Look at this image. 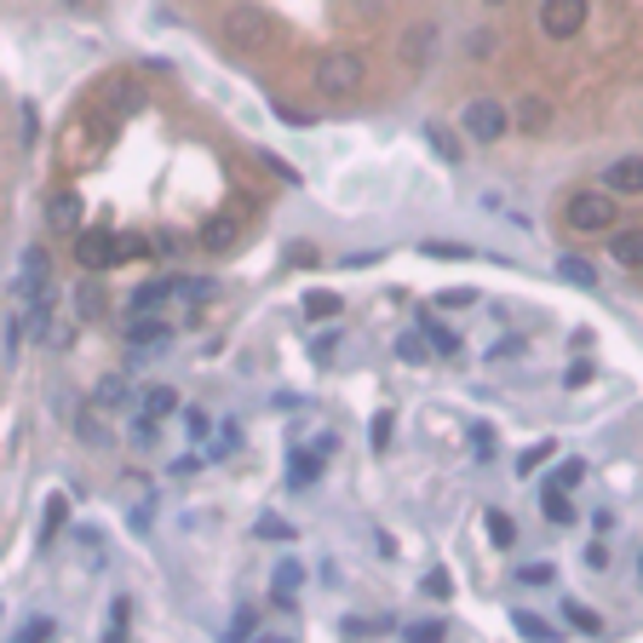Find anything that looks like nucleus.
Segmentation results:
<instances>
[{"instance_id": "f257e3e1", "label": "nucleus", "mask_w": 643, "mask_h": 643, "mask_svg": "<svg viewBox=\"0 0 643 643\" xmlns=\"http://www.w3.org/2000/svg\"><path fill=\"white\" fill-rule=\"evenodd\" d=\"M362 81H368L362 52L333 47V52H322V58H317V92H322V98H356V92H362Z\"/></svg>"}, {"instance_id": "f03ea898", "label": "nucleus", "mask_w": 643, "mask_h": 643, "mask_svg": "<svg viewBox=\"0 0 643 643\" xmlns=\"http://www.w3.org/2000/svg\"><path fill=\"white\" fill-rule=\"evenodd\" d=\"M615 201L621 195H609V190H574L563 201V224L581 230V235H609V230H615V219H621Z\"/></svg>"}, {"instance_id": "7ed1b4c3", "label": "nucleus", "mask_w": 643, "mask_h": 643, "mask_svg": "<svg viewBox=\"0 0 643 643\" xmlns=\"http://www.w3.org/2000/svg\"><path fill=\"white\" fill-rule=\"evenodd\" d=\"M224 47L259 58V52L277 47V23H270V12H259V7H230L224 12Z\"/></svg>"}, {"instance_id": "20e7f679", "label": "nucleus", "mask_w": 643, "mask_h": 643, "mask_svg": "<svg viewBox=\"0 0 643 643\" xmlns=\"http://www.w3.org/2000/svg\"><path fill=\"white\" fill-rule=\"evenodd\" d=\"M460 127H465L471 144H500L505 132H512V110H505L500 98H471L460 110Z\"/></svg>"}, {"instance_id": "39448f33", "label": "nucleus", "mask_w": 643, "mask_h": 643, "mask_svg": "<svg viewBox=\"0 0 643 643\" xmlns=\"http://www.w3.org/2000/svg\"><path fill=\"white\" fill-rule=\"evenodd\" d=\"M592 18V0H540V36L546 41H574Z\"/></svg>"}, {"instance_id": "423d86ee", "label": "nucleus", "mask_w": 643, "mask_h": 643, "mask_svg": "<svg viewBox=\"0 0 643 643\" xmlns=\"http://www.w3.org/2000/svg\"><path fill=\"white\" fill-rule=\"evenodd\" d=\"M92 104L110 110V115H132V110H144V92H139V81H132V76H104V81H98V92H92Z\"/></svg>"}, {"instance_id": "0eeeda50", "label": "nucleus", "mask_w": 643, "mask_h": 643, "mask_svg": "<svg viewBox=\"0 0 643 643\" xmlns=\"http://www.w3.org/2000/svg\"><path fill=\"white\" fill-rule=\"evenodd\" d=\"M76 259H81V270H110L115 264V230H76Z\"/></svg>"}, {"instance_id": "6e6552de", "label": "nucleus", "mask_w": 643, "mask_h": 643, "mask_svg": "<svg viewBox=\"0 0 643 643\" xmlns=\"http://www.w3.org/2000/svg\"><path fill=\"white\" fill-rule=\"evenodd\" d=\"M603 190L609 195H643V155H621L603 167Z\"/></svg>"}, {"instance_id": "1a4fd4ad", "label": "nucleus", "mask_w": 643, "mask_h": 643, "mask_svg": "<svg viewBox=\"0 0 643 643\" xmlns=\"http://www.w3.org/2000/svg\"><path fill=\"white\" fill-rule=\"evenodd\" d=\"M512 127H518V132H529V139H540V132H552V104H546L540 92L518 98V104H512Z\"/></svg>"}, {"instance_id": "9d476101", "label": "nucleus", "mask_w": 643, "mask_h": 643, "mask_svg": "<svg viewBox=\"0 0 643 643\" xmlns=\"http://www.w3.org/2000/svg\"><path fill=\"white\" fill-rule=\"evenodd\" d=\"M396 58L409 63V70H425V63L436 58V23H414L409 36H402V47H396Z\"/></svg>"}, {"instance_id": "9b49d317", "label": "nucleus", "mask_w": 643, "mask_h": 643, "mask_svg": "<svg viewBox=\"0 0 643 643\" xmlns=\"http://www.w3.org/2000/svg\"><path fill=\"white\" fill-rule=\"evenodd\" d=\"M47 224L63 230V235H76V230H81V195H76V190H58V195L47 201Z\"/></svg>"}, {"instance_id": "f8f14e48", "label": "nucleus", "mask_w": 643, "mask_h": 643, "mask_svg": "<svg viewBox=\"0 0 643 643\" xmlns=\"http://www.w3.org/2000/svg\"><path fill=\"white\" fill-rule=\"evenodd\" d=\"M609 259H615V264H626V270H643V224H632V230H615V235H609Z\"/></svg>"}, {"instance_id": "ddd939ff", "label": "nucleus", "mask_w": 643, "mask_h": 643, "mask_svg": "<svg viewBox=\"0 0 643 643\" xmlns=\"http://www.w3.org/2000/svg\"><path fill=\"white\" fill-rule=\"evenodd\" d=\"M414 328H420V333H425V345H431V351H436V356H460V333H454V328H449V322H436V317H431V311H425V317H420V322H414Z\"/></svg>"}, {"instance_id": "4468645a", "label": "nucleus", "mask_w": 643, "mask_h": 643, "mask_svg": "<svg viewBox=\"0 0 643 643\" xmlns=\"http://www.w3.org/2000/svg\"><path fill=\"white\" fill-rule=\"evenodd\" d=\"M299 581H304V569H299L293 557H288V563H277V574H270V603H277V609H293Z\"/></svg>"}, {"instance_id": "2eb2a0df", "label": "nucleus", "mask_w": 643, "mask_h": 643, "mask_svg": "<svg viewBox=\"0 0 643 643\" xmlns=\"http://www.w3.org/2000/svg\"><path fill=\"white\" fill-rule=\"evenodd\" d=\"M322 460H328V454H317V449H293V460H288V483H293V489H311V483L322 478Z\"/></svg>"}, {"instance_id": "dca6fc26", "label": "nucleus", "mask_w": 643, "mask_h": 643, "mask_svg": "<svg viewBox=\"0 0 643 643\" xmlns=\"http://www.w3.org/2000/svg\"><path fill=\"white\" fill-rule=\"evenodd\" d=\"M512 626H518V637H529V643H557V637H563L552 621H540L534 609H512Z\"/></svg>"}, {"instance_id": "f3484780", "label": "nucleus", "mask_w": 643, "mask_h": 643, "mask_svg": "<svg viewBox=\"0 0 643 643\" xmlns=\"http://www.w3.org/2000/svg\"><path fill=\"white\" fill-rule=\"evenodd\" d=\"M540 512H546V523H552V529H569V523H574V505H569V494H563V489H552V483L540 489Z\"/></svg>"}, {"instance_id": "a211bd4d", "label": "nucleus", "mask_w": 643, "mask_h": 643, "mask_svg": "<svg viewBox=\"0 0 643 643\" xmlns=\"http://www.w3.org/2000/svg\"><path fill=\"white\" fill-rule=\"evenodd\" d=\"M235 235H242V230H235V219H208V224H201V248L230 253V248H235Z\"/></svg>"}, {"instance_id": "6ab92c4d", "label": "nucleus", "mask_w": 643, "mask_h": 643, "mask_svg": "<svg viewBox=\"0 0 643 643\" xmlns=\"http://www.w3.org/2000/svg\"><path fill=\"white\" fill-rule=\"evenodd\" d=\"M76 317H81V322L104 317V288H98V277H87V282L76 288Z\"/></svg>"}, {"instance_id": "aec40b11", "label": "nucleus", "mask_w": 643, "mask_h": 643, "mask_svg": "<svg viewBox=\"0 0 643 643\" xmlns=\"http://www.w3.org/2000/svg\"><path fill=\"white\" fill-rule=\"evenodd\" d=\"M167 293H173V282H144L139 293H132V317H155L167 304Z\"/></svg>"}, {"instance_id": "412c9836", "label": "nucleus", "mask_w": 643, "mask_h": 643, "mask_svg": "<svg viewBox=\"0 0 643 643\" xmlns=\"http://www.w3.org/2000/svg\"><path fill=\"white\" fill-rule=\"evenodd\" d=\"M63 518H70V500L52 494V500H47V512H41V546H52V540L63 534Z\"/></svg>"}, {"instance_id": "4be33fe9", "label": "nucleus", "mask_w": 643, "mask_h": 643, "mask_svg": "<svg viewBox=\"0 0 643 643\" xmlns=\"http://www.w3.org/2000/svg\"><path fill=\"white\" fill-rule=\"evenodd\" d=\"M76 436H81L87 449H104V443H110V425L98 420V409H81V420H76Z\"/></svg>"}, {"instance_id": "5701e85b", "label": "nucleus", "mask_w": 643, "mask_h": 643, "mask_svg": "<svg viewBox=\"0 0 643 643\" xmlns=\"http://www.w3.org/2000/svg\"><path fill=\"white\" fill-rule=\"evenodd\" d=\"M333 7H340V18H345V23H380L385 0H333Z\"/></svg>"}, {"instance_id": "b1692460", "label": "nucleus", "mask_w": 643, "mask_h": 643, "mask_svg": "<svg viewBox=\"0 0 643 643\" xmlns=\"http://www.w3.org/2000/svg\"><path fill=\"white\" fill-rule=\"evenodd\" d=\"M557 277H563V282H574V288H597V270H592L586 259H574V253H563V259H557Z\"/></svg>"}, {"instance_id": "393cba45", "label": "nucleus", "mask_w": 643, "mask_h": 643, "mask_svg": "<svg viewBox=\"0 0 643 643\" xmlns=\"http://www.w3.org/2000/svg\"><path fill=\"white\" fill-rule=\"evenodd\" d=\"M425 144H431L436 155H443V161H460V139H454V132H449L443 121H425Z\"/></svg>"}, {"instance_id": "a878e982", "label": "nucleus", "mask_w": 643, "mask_h": 643, "mask_svg": "<svg viewBox=\"0 0 643 643\" xmlns=\"http://www.w3.org/2000/svg\"><path fill=\"white\" fill-rule=\"evenodd\" d=\"M489 540H494V546L505 552V546H512V540H518V523H512V512H500V505H489Z\"/></svg>"}, {"instance_id": "bb28decb", "label": "nucleus", "mask_w": 643, "mask_h": 643, "mask_svg": "<svg viewBox=\"0 0 643 643\" xmlns=\"http://www.w3.org/2000/svg\"><path fill=\"white\" fill-rule=\"evenodd\" d=\"M563 621H569L574 632H586V637H597V632H603V621L592 615V609H586L581 597H569V603H563Z\"/></svg>"}, {"instance_id": "cd10ccee", "label": "nucleus", "mask_w": 643, "mask_h": 643, "mask_svg": "<svg viewBox=\"0 0 643 643\" xmlns=\"http://www.w3.org/2000/svg\"><path fill=\"white\" fill-rule=\"evenodd\" d=\"M304 317H311V322H322V317H340V293H322V288H311V293H304Z\"/></svg>"}, {"instance_id": "c85d7f7f", "label": "nucleus", "mask_w": 643, "mask_h": 643, "mask_svg": "<svg viewBox=\"0 0 643 643\" xmlns=\"http://www.w3.org/2000/svg\"><path fill=\"white\" fill-rule=\"evenodd\" d=\"M132 345H161L167 340V322H155V317H132V333H127Z\"/></svg>"}, {"instance_id": "c756f323", "label": "nucleus", "mask_w": 643, "mask_h": 643, "mask_svg": "<svg viewBox=\"0 0 643 643\" xmlns=\"http://www.w3.org/2000/svg\"><path fill=\"white\" fill-rule=\"evenodd\" d=\"M127 621H132V597H115V603H110V637H104V643H132V637H127Z\"/></svg>"}, {"instance_id": "7c9ffc66", "label": "nucleus", "mask_w": 643, "mask_h": 643, "mask_svg": "<svg viewBox=\"0 0 643 643\" xmlns=\"http://www.w3.org/2000/svg\"><path fill=\"white\" fill-rule=\"evenodd\" d=\"M581 478H586V460H557V471H552V489H581Z\"/></svg>"}, {"instance_id": "2f4dec72", "label": "nucleus", "mask_w": 643, "mask_h": 643, "mask_svg": "<svg viewBox=\"0 0 643 643\" xmlns=\"http://www.w3.org/2000/svg\"><path fill=\"white\" fill-rule=\"evenodd\" d=\"M179 409V396L173 391H167V385H155V391H144V414L150 420H167V414H173Z\"/></svg>"}, {"instance_id": "473e14b6", "label": "nucleus", "mask_w": 643, "mask_h": 643, "mask_svg": "<svg viewBox=\"0 0 643 643\" xmlns=\"http://www.w3.org/2000/svg\"><path fill=\"white\" fill-rule=\"evenodd\" d=\"M396 356L420 368V362L431 356V345H425V333H420V328H414V333H402V340H396Z\"/></svg>"}, {"instance_id": "72a5a7b5", "label": "nucleus", "mask_w": 643, "mask_h": 643, "mask_svg": "<svg viewBox=\"0 0 643 643\" xmlns=\"http://www.w3.org/2000/svg\"><path fill=\"white\" fill-rule=\"evenodd\" d=\"M150 253V235H115V264H127V259H144Z\"/></svg>"}, {"instance_id": "f704fd0d", "label": "nucleus", "mask_w": 643, "mask_h": 643, "mask_svg": "<svg viewBox=\"0 0 643 643\" xmlns=\"http://www.w3.org/2000/svg\"><path fill=\"white\" fill-rule=\"evenodd\" d=\"M121 402H127V380L110 374L104 385H98V409H121Z\"/></svg>"}, {"instance_id": "c9c22d12", "label": "nucleus", "mask_w": 643, "mask_h": 643, "mask_svg": "<svg viewBox=\"0 0 643 643\" xmlns=\"http://www.w3.org/2000/svg\"><path fill=\"white\" fill-rule=\"evenodd\" d=\"M518 581H523V586H552V581H557V569H552V563H523V569H518Z\"/></svg>"}, {"instance_id": "e433bc0d", "label": "nucleus", "mask_w": 643, "mask_h": 643, "mask_svg": "<svg viewBox=\"0 0 643 643\" xmlns=\"http://www.w3.org/2000/svg\"><path fill=\"white\" fill-rule=\"evenodd\" d=\"M436 304H443V311H465V304H478V288H443Z\"/></svg>"}, {"instance_id": "4c0bfd02", "label": "nucleus", "mask_w": 643, "mask_h": 643, "mask_svg": "<svg viewBox=\"0 0 643 643\" xmlns=\"http://www.w3.org/2000/svg\"><path fill=\"white\" fill-rule=\"evenodd\" d=\"M52 632H58V626H52L47 615H36V621H29V626L12 637V643H52Z\"/></svg>"}, {"instance_id": "58836bf2", "label": "nucleus", "mask_w": 643, "mask_h": 643, "mask_svg": "<svg viewBox=\"0 0 643 643\" xmlns=\"http://www.w3.org/2000/svg\"><path fill=\"white\" fill-rule=\"evenodd\" d=\"M546 460H552V443H534V449H523V454H518V478H529V471H534V465H546Z\"/></svg>"}, {"instance_id": "ea45409f", "label": "nucleus", "mask_w": 643, "mask_h": 643, "mask_svg": "<svg viewBox=\"0 0 643 643\" xmlns=\"http://www.w3.org/2000/svg\"><path fill=\"white\" fill-rule=\"evenodd\" d=\"M155 436H161V420H150V414H139V420H132V443H139V449H150Z\"/></svg>"}, {"instance_id": "a19ab883", "label": "nucleus", "mask_w": 643, "mask_h": 643, "mask_svg": "<svg viewBox=\"0 0 643 643\" xmlns=\"http://www.w3.org/2000/svg\"><path fill=\"white\" fill-rule=\"evenodd\" d=\"M409 643H443V621H420V626H409Z\"/></svg>"}, {"instance_id": "79ce46f5", "label": "nucleus", "mask_w": 643, "mask_h": 643, "mask_svg": "<svg viewBox=\"0 0 643 643\" xmlns=\"http://www.w3.org/2000/svg\"><path fill=\"white\" fill-rule=\"evenodd\" d=\"M592 374H597V368H592V362L581 356V362L569 368V380H563V385H569V391H581V385H592Z\"/></svg>"}, {"instance_id": "37998d69", "label": "nucleus", "mask_w": 643, "mask_h": 643, "mask_svg": "<svg viewBox=\"0 0 643 643\" xmlns=\"http://www.w3.org/2000/svg\"><path fill=\"white\" fill-rule=\"evenodd\" d=\"M208 425H213V420H208V414H201V409H184V431L195 436V443H201V436H208Z\"/></svg>"}, {"instance_id": "c03bdc74", "label": "nucleus", "mask_w": 643, "mask_h": 643, "mask_svg": "<svg viewBox=\"0 0 643 643\" xmlns=\"http://www.w3.org/2000/svg\"><path fill=\"white\" fill-rule=\"evenodd\" d=\"M425 253H431V259H465L471 248H454V242H425Z\"/></svg>"}, {"instance_id": "a18cd8bd", "label": "nucleus", "mask_w": 643, "mask_h": 643, "mask_svg": "<svg viewBox=\"0 0 643 643\" xmlns=\"http://www.w3.org/2000/svg\"><path fill=\"white\" fill-rule=\"evenodd\" d=\"M586 569H592V574H603V569H609V552H603V540H592V546H586Z\"/></svg>"}, {"instance_id": "49530a36", "label": "nucleus", "mask_w": 643, "mask_h": 643, "mask_svg": "<svg viewBox=\"0 0 643 643\" xmlns=\"http://www.w3.org/2000/svg\"><path fill=\"white\" fill-rule=\"evenodd\" d=\"M259 534H264V540H293V529H288V523H277V518H264V523H259Z\"/></svg>"}, {"instance_id": "de8ad7c7", "label": "nucleus", "mask_w": 643, "mask_h": 643, "mask_svg": "<svg viewBox=\"0 0 643 643\" xmlns=\"http://www.w3.org/2000/svg\"><path fill=\"white\" fill-rule=\"evenodd\" d=\"M425 592H431V597H449V574H443V569L425 574Z\"/></svg>"}, {"instance_id": "09e8293b", "label": "nucleus", "mask_w": 643, "mask_h": 643, "mask_svg": "<svg viewBox=\"0 0 643 643\" xmlns=\"http://www.w3.org/2000/svg\"><path fill=\"white\" fill-rule=\"evenodd\" d=\"M201 471V454H184V460H173V478H195Z\"/></svg>"}, {"instance_id": "8fccbe9b", "label": "nucleus", "mask_w": 643, "mask_h": 643, "mask_svg": "<svg viewBox=\"0 0 643 643\" xmlns=\"http://www.w3.org/2000/svg\"><path fill=\"white\" fill-rule=\"evenodd\" d=\"M471 449H478V454H489V449H494V436H489V425H471Z\"/></svg>"}, {"instance_id": "3c124183", "label": "nucleus", "mask_w": 643, "mask_h": 643, "mask_svg": "<svg viewBox=\"0 0 643 643\" xmlns=\"http://www.w3.org/2000/svg\"><path fill=\"white\" fill-rule=\"evenodd\" d=\"M253 632V615H248V609H242V615H235V626H230V643H242Z\"/></svg>"}, {"instance_id": "603ef678", "label": "nucleus", "mask_w": 643, "mask_h": 643, "mask_svg": "<svg viewBox=\"0 0 643 643\" xmlns=\"http://www.w3.org/2000/svg\"><path fill=\"white\" fill-rule=\"evenodd\" d=\"M385 443H391V414L374 420V449H385Z\"/></svg>"}, {"instance_id": "864d4df0", "label": "nucleus", "mask_w": 643, "mask_h": 643, "mask_svg": "<svg viewBox=\"0 0 643 643\" xmlns=\"http://www.w3.org/2000/svg\"><path fill=\"white\" fill-rule=\"evenodd\" d=\"M637 581H643V552H637Z\"/></svg>"}, {"instance_id": "5fc2aeb1", "label": "nucleus", "mask_w": 643, "mask_h": 643, "mask_svg": "<svg viewBox=\"0 0 643 643\" xmlns=\"http://www.w3.org/2000/svg\"><path fill=\"white\" fill-rule=\"evenodd\" d=\"M483 7H505V0H483Z\"/></svg>"}, {"instance_id": "6e6d98bb", "label": "nucleus", "mask_w": 643, "mask_h": 643, "mask_svg": "<svg viewBox=\"0 0 643 643\" xmlns=\"http://www.w3.org/2000/svg\"><path fill=\"white\" fill-rule=\"evenodd\" d=\"M63 7H81V0H63Z\"/></svg>"}]
</instances>
